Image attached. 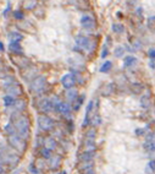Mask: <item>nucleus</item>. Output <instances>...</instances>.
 <instances>
[{"label": "nucleus", "instance_id": "nucleus-1", "mask_svg": "<svg viewBox=\"0 0 155 174\" xmlns=\"http://www.w3.org/2000/svg\"><path fill=\"white\" fill-rule=\"evenodd\" d=\"M11 120L14 121L15 131L17 132V135L20 137H22L23 140H27L29 136V120L26 115H22L17 113V110L11 115Z\"/></svg>", "mask_w": 155, "mask_h": 174}, {"label": "nucleus", "instance_id": "nucleus-2", "mask_svg": "<svg viewBox=\"0 0 155 174\" xmlns=\"http://www.w3.org/2000/svg\"><path fill=\"white\" fill-rule=\"evenodd\" d=\"M45 87H47V79L44 76H38V75L34 79H32L31 85H29L31 92L34 95H39L42 92H44Z\"/></svg>", "mask_w": 155, "mask_h": 174}, {"label": "nucleus", "instance_id": "nucleus-3", "mask_svg": "<svg viewBox=\"0 0 155 174\" xmlns=\"http://www.w3.org/2000/svg\"><path fill=\"white\" fill-rule=\"evenodd\" d=\"M7 141L11 147H14L15 150H18L20 152H23L25 148H26V140H23L22 137H20L16 132H14V134L9 135L7 137Z\"/></svg>", "mask_w": 155, "mask_h": 174}, {"label": "nucleus", "instance_id": "nucleus-4", "mask_svg": "<svg viewBox=\"0 0 155 174\" xmlns=\"http://www.w3.org/2000/svg\"><path fill=\"white\" fill-rule=\"evenodd\" d=\"M0 159H1L3 163L9 166H15L18 163V156L9 150H3L0 152Z\"/></svg>", "mask_w": 155, "mask_h": 174}, {"label": "nucleus", "instance_id": "nucleus-5", "mask_svg": "<svg viewBox=\"0 0 155 174\" xmlns=\"http://www.w3.org/2000/svg\"><path fill=\"white\" fill-rule=\"evenodd\" d=\"M38 125L39 129L43 131H50L54 129V120L49 118L47 114H42L38 117Z\"/></svg>", "mask_w": 155, "mask_h": 174}, {"label": "nucleus", "instance_id": "nucleus-6", "mask_svg": "<svg viewBox=\"0 0 155 174\" xmlns=\"http://www.w3.org/2000/svg\"><path fill=\"white\" fill-rule=\"evenodd\" d=\"M38 108H39V110L42 112V113H45V114L54 109L50 98H42V99H40L38 102Z\"/></svg>", "mask_w": 155, "mask_h": 174}, {"label": "nucleus", "instance_id": "nucleus-7", "mask_svg": "<svg viewBox=\"0 0 155 174\" xmlns=\"http://www.w3.org/2000/svg\"><path fill=\"white\" fill-rule=\"evenodd\" d=\"M61 84H63V86L65 88L73 87L75 84H76V79H75L73 74H66V75H64L63 79H61Z\"/></svg>", "mask_w": 155, "mask_h": 174}, {"label": "nucleus", "instance_id": "nucleus-8", "mask_svg": "<svg viewBox=\"0 0 155 174\" xmlns=\"http://www.w3.org/2000/svg\"><path fill=\"white\" fill-rule=\"evenodd\" d=\"M144 148L149 152H155V135L153 132L147 135L146 142H144Z\"/></svg>", "mask_w": 155, "mask_h": 174}, {"label": "nucleus", "instance_id": "nucleus-9", "mask_svg": "<svg viewBox=\"0 0 155 174\" xmlns=\"http://www.w3.org/2000/svg\"><path fill=\"white\" fill-rule=\"evenodd\" d=\"M76 44L81 49H90V39L86 36H77L76 37Z\"/></svg>", "mask_w": 155, "mask_h": 174}, {"label": "nucleus", "instance_id": "nucleus-10", "mask_svg": "<svg viewBox=\"0 0 155 174\" xmlns=\"http://www.w3.org/2000/svg\"><path fill=\"white\" fill-rule=\"evenodd\" d=\"M6 91H7V93L10 96H12V97H18V96L22 95V88H21V86L17 85L16 82L12 84V85H10L9 87H6Z\"/></svg>", "mask_w": 155, "mask_h": 174}, {"label": "nucleus", "instance_id": "nucleus-11", "mask_svg": "<svg viewBox=\"0 0 155 174\" xmlns=\"http://www.w3.org/2000/svg\"><path fill=\"white\" fill-rule=\"evenodd\" d=\"M81 25L86 29H93L95 27L94 20H93V17H90V16H83L81 18Z\"/></svg>", "mask_w": 155, "mask_h": 174}, {"label": "nucleus", "instance_id": "nucleus-12", "mask_svg": "<svg viewBox=\"0 0 155 174\" xmlns=\"http://www.w3.org/2000/svg\"><path fill=\"white\" fill-rule=\"evenodd\" d=\"M55 109L59 112V113L64 114V115H67L71 112V106H70V103H67V102H59V104L56 106Z\"/></svg>", "mask_w": 155, "mask_h": 174}, {"label": "nucleus", "instance_id": "nucleus-13", "mask_svg": "<svg viewBox=\"0 0 155 174\" xmlns=\"http://www.w3.org/2000/svg\"><path fill=\"white\" fill-rule=\"evenodd\" d=\"M65 97L68 102H71V103H73V102L76 101V98L78 97V92L77 90H75L73 87L71 88H66V92H65Z\"/></svg>", "mask_w": 155, "mask_h": 174}, {"label": "nucleus", "instance_id": "nucleus-14", "mask_svg": "<svg viewBox=\"0 0 155 174\" xmlns=\"http://www.w3.org/2000/svg\"><path fill=\"white\" fill-rule=\"evenodd\" d=\"M43 145H44L45 148H48V150H50V151H54V150L56 148V146H57L55 139H54V137H51V136H48V137L44 139Z\"/></svg>", "mask_w": 155, "mask_h": 174}, {"label": "nucleus", "instance_id": "nucleus-15", "mask_svg": "<svg viewBox=\"0 0 155 174\" xmlns=\"http://www.w3.org/2000/svg\"><path fill=\"white\" fill-rule=\"evenodd\" d=\"M10 52H12L15 54H22V47L20 44V42H11L9 46Z\"/></svg>", "mask_w": 155, "mask_h": 174}, {"label": "nucleus", "instance_id": "nucleus-16", "mask_svg": "<svg viewBox=\"0 0 155 174\" xmlns=\"http://www.w3.org/2000/svg\"><path fill=\"white\" fill-rule=\"evenodd\" d=\"M94 151H84L79 155V161H93L94 158Z\"/></svg>", "mask_w": 155, "mask_h": 174}, {"label": "nucleus", "instance_id": "nucleus-17", "mask_svg": "<svg viewBox=\"0 0 155 174\" xmlns=\"http://www.w3.org/2000/svg\"><path fill=\"white\" fill-rule=\"evenodd\" d=\"M93 167H94V163H93V161H81L79 166H78V169L81 172H83V170L93 168Z\"/></svg>", "mask_w": 155, "mask_h": 174}, {"label": "nucleus", "instance_id": "nucleus-18", "mask_svg": "<svg viewBox=\"0 0 155 174\" xmlns=\"http://www.w3.org/2000/svg\"><path fill=\"white\" fill-rule=\"evenodd\" d=\"M49 159H50V168L51 169H56V168L60 167V164H61V158H60V156L50 157Z\"/></svg>", "mask_w": 155, "mask_h": 174}, {"label": "nucleus", "instance_id": "nucleus-19", "mask_svg": "<svg viewBox=\"0 0 155 174\" xmlns=\"http://www.w3.org/2000/svg\"><path fill=\"white\" fill-rule=\"evenodd\" d=\"M115 90H116L115 84H108L104 87V90H103V96H110V95H112L114 92H115Z\"/></svg>", "mask_w": 155, "mask_h": 174}, {"label": "nucleus", "instance_id": "nucleus-20", "mask_svg": "<svg viewBox=\"0 0 155 174\" xmlns=\"http://www.w3.org/2000/svg\"><path fill=\"white\" fill-rule=\"evenodd\" d=\"M93 104H94V102L90 101L88 106H87V110H86V115H84V121H83V126H87L88 125V123H89V114H90V112L93 109Z\"/></svg>", "mask_w": 155, "mask_h": 174}, {"label": "nucleus", "instance_id": "nucleus-21", "mask_svg": "<svg viewBox=\"0 0 155 174\" xmlns=\"http://www.w3.org/2000/svg\"><path fill=\"white\" fill-rule=\"evenodd\" d=\"M151 104V101H150V96L149 95H146L140 98V106L144 108V109H148Z\"/></svg>", "mask_w": 155, "mask_h": 174}, {"label": "nucleus", "instance_id": "nucleus-22", "mask_svg": "<svg viewBox=\"0 0 155 174\" xmlns=\"http://www.w3.org/2000/svg\"><path fill=\"white\" fill-rule=\"evenodd\" d=\"M37 6V0H23L25 10H33Z\"/></svg>", "mask_w": 155, "mask_h": 174}, {"label": "nucleus", "instance_id": "nucleus-23", "mask_svg": "<svg viewBox=\"0 0 155 174\" xmlns=\"http://www.w3.org/2000/svg\"><path fill=\"white\" fill-rule=\"evenodd\" d=\"M137 63V59L134 58V57H126L125 58V60H123V65H125V68H131V66H133L134 64Z\"/></svg>", "mask_w": 155, "mask_h": 174}, {"label": "nucleus", "instance_id": "nucleus-24", "mask_svg": "<svg viewBox=\"0 0 155 174\" xmlns=\"http://www.w3.org/2000/svg\"><path fill=\"white\" fill-rule=\"evenodd\" d=\"M14 106L16 107V110L17 112H22V110L26 109V102L23 99H15Z\"/></svg>", "mask_w": 155, "mask_h": 174}, {"label": "nucleus", "instance_id": "nucleus-25", "mask_svg": "<svg viewBox=\"0 0 155 174\" xmlns=\"http://www.w3.org/2000/svg\"><path fill=\"white\" fill-rule=\"evenodd\" d=\"M131 90H132V92H133V93L139 95V93H142V92H143V90H144V86H143L142 84H133V85L131 86Z\"/></svg>", "mask_w": 155, "mask_h": 174}, {"label": "nucleus", "instance_id": "nucleus-26", "mask_svg": "<svg viewBox=\"0 0 155 174\" xmlns=\"http://www.w3.org/2000/svg\"><path fill=\"white\" fill-rule=\"evenodd\" d=\"M84 148H86V151H95L94 140H86L84 141Z\"/></svg>", "mask_w": 155, "mask_h": 174}, {"label": "nucleus", "instance_id": "nucleus-27", "mask_svg": "<svg viewBox=\"0 0 155 174\" xmlns=\"http://www.w3.org/2000/svg\"><path fill=\"white\" fill-rule=\"evenodd\" d=\"M95 135H97V131L95 129H88L87 132H86V140H94L95 139Z\"/></svg>", "mask_w": 155, "mask_h": 174}, {"label": "nucleus", "instance_id": "nucleus-28", "mask_svg": "<svg viewBox=\"0 0 155 174\" xmlns=\"http://www.w3.org/2000/svg\"><path fill=\"white\" fill-rule=\"evenodd\" d=\"M14 103H15V98L12 97V96H5L4 97V104L6 106V107H11V106H14Z\"/></svg>", "mask_w": 155, "mask_h": 174}, {"label": "nucleus", "instance_id": "nucleus-29", "mask_svg": "<svg viewBox=\"0 0 155 174\" xmlns=\"http://www.w3.org/2000/svg\"><path fill=\"white\" fill-rule=\"evenodd\" d=\"M22 38H23V36L17 33V32H12L11 35H10V39H11V42H20Z\"/></svg>", "mask_w": 155, "mask_h": 174}, {"label": "nucleus", "instance_id": "nucleus-30", "mask_svg": "<svg viewBox=\"0 0 155 174\" xmlns=\"http://www.w3.org/2000/svg\"><path fill=\"white\" fill-rule=\"evenodd\" d=\"M112 31L116 33H122L123 31H125V27H123V25L121 23H114L112 25Z\"/></svg>", "mask_w": 155, "mask_h": 174}, {"label": "nucleus", "instance_id": "nucleus-31", "mask_svg": "<svg viewBox=\"0 0 155 174\" xmlns=\"http://www.w3.org/2000/svg\"><path fill=\"white\" fill-rule=\"evenodd\" d=\"M111 66H112L111 61H105V63L103 64L101 68H100V73H108V71H110Z\"/></svg>", "mask_w": 155, "mask_h": 174}, {"label": "nucleus", "instance_id": "nucleus-32", "mask_svg": "<svg viewBox=\"0 0 155 174\" xmlns=\"http://www.w3.org/2000/svg\"><path fill=\"white\" fill-rule=\"evenodd\" d=\"M83 98H84V96H81L79 98L78 97L76 98V101L73 102V109L75 110H78L79 109V107L82 106V103H83Z\"/></svg>", "mask_w": 155, "mask_h": 174}, {"label": "nucleus", "instance_id": "nucleus-33", "mask_svg": "<svg viewBox=\"0 0 155 174\" xmlns=\"http://www.w3.org/2000/svg\"><path fill=\"white\" fill-rule=\"evenodd\" d=\"M40 155H42V157H43V158L49 159V158L51 157V151H50V150H48V148H45V147H43L42 150H40Z\"/></svg>", "mask_w": 155, "mask_h": 174}, {"label": "nucleus", "instance_id": "nucleus-34", "mask_svg": "<svg viewBox=\"0 0 155 174\" xmlns=\"http://www.w3.org/2000/svg\"><path fill=\"white\" fill-rule=\"evenodd\" d=\"M155 172V159L150 161L147 164V173H154Z\"/></svg>", "mask_w": 155, "mask_h": 174}, {"label": "nucleus", "instance_id": "nucleus-35", "mask_svg": "<svg viewBox=\"0 0 155 174\" xmlns=\"http://www.w3.org/2000/svg\"><path fill=\"white\" fill-rule=\"evenodd\" d=\"M148 28L155 32V16L149 17V20H148Z\"/></svg>", "mask_w": 155, "mask_h": 174}, {"label": "nucleus", "instance_id": "nucleus-36", "mask_svg": "<svg viewBox=\"0 0 155 174\" xmlns=\"http://www.w3.org/2000/svg\"><path fill=\"white\" fill-rule=\"evenodd\" d=\"M5 131H6L7 135H11V134H14V132H16V131H15V126L11 124V123L5 126Z\"/></svg>", "mask_w": 155, "mask_h": 174}, {"label": "nucleus", "instance_id": "nucleus-37", "mask_svg": "<svg viewBox=\"0 0 155 174\" xmlns=\"http://www.w3.org/2000/svg\"><path fill=\"white\" fill-rule=\"evenodd\" d=\"M123 53H125V50H123L122 47H116V49H115V57H116V58L122 57Z\"/></svg>", "mask_w": 155, "mask_h": 174}, {"label": "nucleus", "instance_id": "nucleus-38", "mask_svg": "<svg viewBox=\"0 0 155 174\" xmlns=\"http://www.w3.org/2000/svg\"><path fill=\"white\" fill-rule=\"evenodd\" d=\"M100 123H101V120H100V117H98V115H95L94 118H93V120H92L93 125H98V124H100Z\"/></svg>", "mask_w": 155, "mask_h": 174}, {"label": "nucleus", "instance_id": "nucleus-39", "mask_svg": "<svg viewBox=\"0 0 155 174\" xmlns=\"http://www.w3.org/2000/svg\"><path fill=\"white\" fill-rule=\"evenodd\" d=\"M15 17H16L17 20H22V18H23L22 11H16V12H15Z\"/></svg>", "mask_w": 155, "mask_h": 174}, {"label": "nucleus", "instance_id": "nucleus-40", "mask_svg": "<svg viewBox=\"0 0 155 174\" xmlns=\"http://www.w3.org/2000/svg\"><path fill=\"white\" fill-rule=\"evenodd\" d=\"M82 173H83V174H95V172H94V168H89V169H86V170H83Z\"/></svg>", "mask_w": 155, "mask_h": 174}, {"label": "nucleus", "instance_id": "nucleus-41", "mask_svg": "<svg viewBox=\"0 0 155 174\" xmlns=\"http://www.w3.org/2000/svg\"><path fill=\"white\" fill-rule=\"evenodd\" d=\"M106 55H108V48L104 47V49H103V53H101V57H103V58H105Z\"/></svg>", "mask_w": 155, "mask_h": 174}, {"label": "nucleus", "instance_id": "nucleus-42", "mask_svg": "<svg viewBox=\"0 0 155 174\" xmlns=\"http://www.w3.org/2000/svg\"><path fill=\"white\" fill-rule=\"evenodd\" d=\"M149 57H150L151 59H155V49H151L150 52H149Z\"/></svg>", "mask_w": 155, "mask_h": 174}, {"label": "nucleus", "instance_id": "nucleus-43", "mask_svg": "<svg viewBox=\"0 0 155 174\" xmlns=\"http://www.w3.org/2000/svg\"><path fill=\"white\" fill-rule=\"evenodd\" d=\"M136 134H137V135H142V134H143V130H142V129H140V130H139V129L136 130Z\"/></svg>", "mask_w": 155, "mask_h": 174}, {"label": "nucleus", "instance_id": "nucleus-44", "mask_svg": "<svg viewBox=\"0 0 155 174\" xmlns=\"http://www.w3.org/2000/svg\"><path fill=\"white\" fill-rule=\"evenodd\" d=\"M3 172H4V168H3L1 164H0V174H3Z\"/></svg>", "mask_w": 155, "mask_h": 174}, {"label": "nucleus", "instance_id": "nucleus-45", "mask_svg": "<svg viewBox=\"0 0 155 174\" xmlns=\"http://www.w3.org/2000/svg\"><path fill=\"white\" fill-rule=\"evenodd\" d=\"M0 50H1V52H3V50H4V46H3L1 43H0Z\"/></svg>", "mask_w": 155, "mask_h": 174}, {"label": "nucleus", "instance_id": "nucleus-46", "mask_svg": "<svg viewBox=\"0 0 155 174\" xmlns=\"http://www.w3.org/2000/svg\"><path fill=\"white\" fill-rule=\"evenodd\" d=\"M59 174H66V172H61V173H59Z\"/></svg>", "mask_w": 155, "mask_h": 174}]
</instances>
